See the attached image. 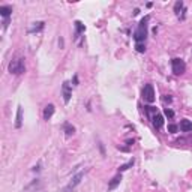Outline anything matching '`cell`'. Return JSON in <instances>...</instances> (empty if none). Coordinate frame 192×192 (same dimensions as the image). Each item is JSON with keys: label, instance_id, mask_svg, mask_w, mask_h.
<instances>
[{"label": "cell", "instance_id": "e0dca14e", "mask_svg": "<svg viewBox=\"0 0 192 192\" xmlns=\"http://www.w3.org/2000/svg\"><path fill=\"white\" fill-rule=\"evenodd\" d=\"M134 165V161H131V162H128V164H125V165H122L120 168H119V171H125V170H128L129 167H132Z\"/></svg>", "mask_w": 192, "mask_h": 192}, {"label": "cell", "instance_id": "6da1fadb", "mask_svg": "<svg viewBox=\"0 0 192 192\" xmlns=\"http://www.w3.org/2000/svg\"><path fill=\"white\" fill-rule=\"evenodd\" d=\"M149 21V17L143 18L140 21V26H138V29L135 30V33H134V39L137 41V44H141V42H144V39H146V36H147V23Z\"/></svg>", "mask_w": 192, "mask_h": 192}, {"label": "cell", "instance_id": "2e32d148", "mask_svg": "<svg viewBox=\"0 0 192 192\" xmlns=\"http://www.w3.org/2000/svg\"><path fill=\"white\" fill-rule=\"evenodd\" d=\"M164 114L168 117V119H171V117H174V111L171 110V108H165L164 110Z\"/></svg>", "mask_w": 192, "mask_h": 192}, {"label": "cell", "instance_id": "7a4b0ae2", "mask_svg": "<svg viewBox=\"0 0 192 192\" xmlns=\"http://www.w3.org/2000/svg\"><path fill=\"white\" fill-rule=\"evenodd\" d=\"M9 72L11 74H23L24 72V59L18 57V59H14L11 63H9Z\"/></svg>", "mask_w": 192, "mask_h": 192}, {"label": "cell", "instance_id": "7c38bea8", "mask_svg": "<svg viewBox=\"0 0 192 192\" xmlns=\"http://www.w3.org/2000/svg\"><path fill=\"white\" fill-rule=\"evenodd\" d=\"M21 123H23V108L18 107L17 110V122H15V126L17 128H21Z\"/></svg>", "mask_w": 192, "mask_h": 192}, {"label": "cell", "instance_id": "3957f363", "mask_svg": "<svg viewBox=\"0 0 192 192\" xmlns=\"http://www.w3.org/2000/svg\"><path fill=\"white\" fill-rule=\"evenodd\" d=\"M141 95H143V99H144L146 102H149V104L155 102V90H153V86H152V84H146Z\"/></svg>", "mask_w": 192, "mask_h": 192}, {"label": "cell", "instance_id": "5bb4252c", "mask_svg": "<svg viewBox=\"0 0 192 192\" xmlns=\"http://www.w3.org/2000/svg\"><path fill=\"white\" fill-rule=\"evenodd\" d=\"M65 131H66V135H72V134L75 132L74 126H71L69 123H65Z\"/></svg>", "mask_w": 192, "mask_h": 192}, {"label": "cell", "instance_id": "4fadbf2b", "mask_svg": "<svg viewBox=\"0 0 192 192\" xmlns=\"http://www.w3.org/2000/svg\"><path fill=\"white\" fill-rule=\"evenodd\" d=\"M75 27H77V33L80 35L81 32H84V24L81 21H75Z\"/></svg>", "mask_w": 192, "mask_h": 192}, {"label": "cell", "instance_id": "277c9868", "mask_svg": "<svg viewBox=\"0 0 192 192\" xmlns=\"http://www.w3.org/2000/svg\"><path fill=\"white\" fill-rule=\"evenodd\" d=\"M171 68H173V72H174L176 75H180V74L185 72L186 65H185V62L182 59H173L171 60Z\"/></svg>", "mask_w": 192, "mask_h": 192}, {"label": "cell", "instance_id": "5b68a950", "mask_svg": "<svg viewBox=\"0 0 192 192\" xmlns=\"http://www.w3.org/2000/svg\"><path fill=\"white\" fill-rule=\"evenodd\" d=\"M83 174L84 173H78V174H75L74 177H72V180L69 182V185L65 188V192H71L75 189V186L77 185H80V182H81V179H83Z\"/></svg>", "mask_w": 192, "mask_h": 192}, {"label": "cell", "instance_id": "ac0fdd59", "mask_svg": "<svg viewBox=\"0 0 192 192\" xmlns=\"http://www.w3.org/2000/svg\"><path fill=\"white\" fill-rule=\"evenodd\" d=\"M135 48H137V51H138V53H144V51H146V45H144L143 42H141V44H137V45H135Z\"/></svg>", "mask_w": 192, "mask_h": 192}, {"label": "cell", "instance_id": "ba28073f", "mask_svg": "<svg viewBox=\"0 0 192 192\" xmlns=\"http://www.w3.org/2000/svg\"><path fill=\"white\" fill-rule=\"evenodd\" d=\"M180 129H182L183 132H191L192 131V122L189 119H183V120L180 122Z\"/></svg>", "mask_w": 192, "mask_h": 192}, {"label": "cell", "instance_id": "9c48e42d", "mask_svg": "<svg viewBox=\"0 0 192 192\" xmlns=\"http://www.w3.org/2000/svg\"><path fill=\"white\" fill-rule=\"evenodd\" d=\"M152 120H153V126H155L156 129H161V128L164 126V117H162L161 114H155V116L152 117Z\"/></svg>", "mask_w": 192, "mask_h": 192}, {"label": "cell", "instance_id": "ffe728a7", "mask_svg": "<svg viewBox=\"0 0 192 192\" xmlns=\"http://www.w3.org/2000/svg\"><path fill=\"white\" fill-rule=\"evenodd\" d=\"M42 27H44V23H38V26H35V27H33L30 32H38V30H41Z\"/></svg>", "mask_w": 192, "mask_h": 192}, {"label": "cell", "instance_id": "8fae6325", "mask_svg": "<svg viewBox=\"0 0 192 192\" xmlns=\"http://www.w3.org/2000/svg\"><path fill=\"white\" fill-rule=\"evenodd\" d=\"M11 12H12V8H11V6H0V15L5 17L6 20L11 15Z\"/></svg>", "mask_w": 192, "mask_h": 192}, {"label": "cell", "instance_id": "52a82bcc", "mask_svg": "<svg viewBox=\"0 0 192 192\" xmlns=\"http://www.w3.org/2000/svg\"><path fill=\"white\" fill-rule=\"evenodd\" d=\"M54 114V105L53 104H48L45 108H44V119L45 120H50Z\"/></svg>", "mask_w": 192, "mask_h": 192}, {"label": "cell", "instance_id": "30bf717a", "mask_svg": "<svg viewBox=\"0 0 192 192\" xmlns=\"http://www.w3.org/2000/svg\"><path fill=\"white\" fill-rule=\"evenodd\" d=\"M120 182H122V176H120V174L114 176V177L111 179V182L108 183V189H114L117 185H120Z\"/></svg>", "mask_w": 192, "mask_h": 192}, {"label": "cell", "instance_id": "9a60e30c", "mask_svg": "<svg viewBox=\"0 0 192 192\" xmlns=\"http://www.w3.org/2000/svg\"><path fill=\"white\" fill-rule=\"evenodd\" d=\"M182 8H183V2H177L174 5V12L179 15L180 14V11H182Z\"/></svg>", "mask_w": 192, "mask_h": 192}, {"label": "cell", "instance_id": "d6986e66", "mask_svg": "<svg viewBox=\"0 0 192 192\" xmlns=\"http://www.w3.org/2000/svg\"><path fill=\"white\" fill-rule=\"evenodd\" d=\"M168 131H170L171 134H176V132H177V126L173 125V123H171V125H168Z\"/></svg>", "mask_w": 192, "mask_h": 192}, {"label": "cell", "instance_id": "8992f818", "mask_svg": "<svg viewBox=\"0 0 192 192\" xmlns=\"http://www.w3.org/2000/svg\"><path fill=\"white\" fill-rule=\"evenodd\" d=\"M71 96H72V93H71L69 83H68V81H65V83H63V99H65V102H66V104L69 102Z\"/></svg>", "mask_w": 192, "mask_h": 192}]
</instances>
